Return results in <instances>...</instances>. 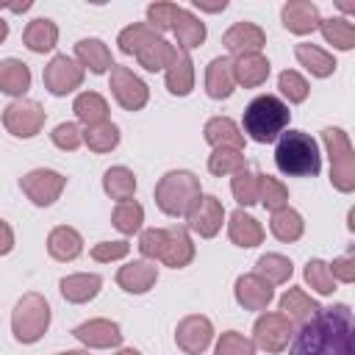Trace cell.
Returning a JSON list of instances; mask_svg holds the SVG:
<instances>
[{
	"instance_id": "obj_12",
	"label": "cell",
	"mask_w": 355,
	"mask_h": 355,
	"mask_svg": "<svg viewBox=\"0 0 355 355\" xmlns=\"http://www.w3.org/2000/svg\"><path fill=\"white\" fill-rule=\"evenodd\" d=\"M214 341V324L208 316L202 313H189L178 322L175 327V344L186 352V355H200L211 347Z\"/></svg>"
},
{
	"instance_id": "obj_26",
	"label": "cell",
	"mask_w": 355,
	"mask_h": 355,
	"mask_svg": "<svg viewBox=\"0 0 355 355\" xmlns=\"http://www.w3.org/2000/svg\"><path fill=\"white\" fill-rule=\"evenodd\" d=\"M164 80H166L169 94H175V97L191 94V89H194V61H191V55H189L186 50L178 47L175 61H172V64L166 67V72H164Z\"/></svg>"
},
{
	"instance_id": "obj_19",
	"label": "cell",
	"mask_w": 355,
	"mask_h": 355,
	"mask_svg": "<svg viewBox=\"0 0 355 355\" xmlns=\"http://www.w3.org/2000/svg\"><path fill=\"white\" fill-rule=\"evenodd\" d=\"M158 280V266L153 261H130L125 266H119L116 272V286L128 294H147Z\"/></svg>"
},
{
	"instance_id": "obj_28",
	"label": "cell",
	"mask_w": 355,
	"mask_h": 355,
	"mask_svg": "<svg viewBox=\"0 0 355 355\" xmlns=\"http://www.w3.org/2000/svg\"><path fill=\"white\" fill-rule=\"evenodd\" d=\"M294 58L300 61V67H305L313 78H330L336 72V55L322 50L319 44H311V42H300L294 44Z\"/></svg>"
},
{
	"instance_id": "obj_49",
	"label": "cell",
	"mask_w": 355,
	"mask_h": 355,
	"mask_svg": "<svg viewBox=\"0 0 355 355\" xmlns=\"http://www.w3.org/2000/svg\"><path fill=\"white\" fill-rule=\"evenodd\" d=\"M50 139H53V144H55L58 150L75 153V150L83 144V130L78 128V122H61V125L53 128Z\"/></svg>"
},
{
	"instance_id": "obj_3",
	"label": "cell",
	"mask_w": 355,
	"mask_h": 355,
	"mask_svg": "<svg viewBox=\"0 0 355 355\" xmlns=\"http://www.w3.org/2000/svg\"><path fill=\"white\" fill-rule=\"evenodd\" d=\"M275 164L288 178H313L322 169V153L311 133L283 130L275 147Z\"/></svg>"
},
{
	"instance_id": "obj_24",
	"label": "cell",
	"mask_w": 355,
	"mask_h": 355,
	"mask_svg": "<svg viewBox=\"0 0 355 355\" xmlns=\"http://www.w3.org/2000/svg\"><path fill=\"white\" fill-rule=\"evenodd\" d=\"M269 58L263 53H247V55H236L233 58V78L239 86L244 89H255L263 86L269 78Z\"/></svg>"
},
{
	"instance_id": "obj_5",
	"label": "cell",
	"mask_w": 355,
	"mask_h": 355,
	"mask_svg": "<svg viewBox=\"0 0 355 355\" xmlns=\"http://www.w3.org/2000/svg\"><path fill=\"white\" fill-rule=\"evenodd\" d=\"M50 327V302L39 291H28L11 311V333L19 344H36Z\"/></svg>"
},
{
	"instance_id": "obj_18",
	"label": "cell",
	"mask_w": 355,
	"mask_h": 355,
	"mask_svg": "<svg viewBox=\"0 0 355 355\" xmlns=\"http://www.w3.org/2000/svg\"><path fill=\"white\" fill-rule=\"evenodd\" d=\"M280 19H283V28L288 33H297V36H308L319 28L322 17H319V8L316 3L311 0H288L280 11Z\"/></svg>"
},
{
	"instance_id": "obj_37",
	"label": "cell",
	"mask_w": 355,
	"mask_h": 355,
	"mask_svg": "<svg viewBox=\"0 0 355 355\" xmlns=\"http://www.w3.org/2000/svg\"><path fill=\"white\" fill-rule=\"evenodd\" d=\"M244 169H247L244 150H236V147H216V150L208 155V172L216 175V178L236 175V172H244Z\"/></svg>"
},
{
	"instance_id": "obj_52",
	"label": "cell",
	"mask_w": 355,
	"mask_h": 355,
	"mask_svg": "<svg viewBox=\"0 0 355 355\" xmlns=\"http://www.w3.org/2000/svg\"><path fill=\"white\" fill-rule=\"evenodd\" d=\"M327 266H330V275L336 283H355V255L352 252L333 258V263H327Z\"/></svg>"
},
{
	"instance_id": "obj_33",
	"label": "cell",
	"mask_w": 355,
	"mask_h": 355,
	"mask_svg": "<svg viewBox=\"0 0 355 355\" xmlns=\"http://www.w3.org/2000/svg\"><path fill=\"white\" fill-rule=\"evenodd\" d=\"M269 230H272V236H275L277 241L291 244V241H297V239L305 233V219H302L300 211H294L291 205H286V208H280V211H272Z\"/></svg>"
},
{
	"instance_id": "obj_25",
	"label": "cell",
	"mask_w": 355,
	"mask_h": 355,
	"mask_svg": "<svg viewBox=\"0 0 355 355\" xmlns=\"http://www.w3.org/2000/svg\"><path fill=\"white\" fill-rule=\"evenodd\" d=\"M47 252H50V258L69 263L83 252V236L69 225H58L47 233Z\"/></svg>"
},
{
	"instance_id": "obj_16",
	"label": "cell",
	"mask_w": 355,
	"mask_h": 355,
	"mask_svg": "<svg viewBox=\"0 0 355 355\" xmlns=\"http://www.w3.org/2000/svg\"><path fill=\"white\" fill-rule=\"evenodd\" d=\"M222 44H225L227 53H233V55L261 53L263 44H266V33H263V28L255 25V22H233V25L225 31Z\"/></svg>"
},
{
	"instance_id": "obj_45",
	"label": "cell",
	"mask_w": 355,
	"mask_h": 355,
	"mask_svg": "<svg viewBox=\"0 0 355 355\" xmlns=\"http://www.w3.org/2000/svg\"><path fill=\"white\" fill-rule=\"evenodd\" d=\"M277 89H280V94L288 100V103H305L308 100V94H311V86H308V80L300 75V72H294V69H283L280 75H277Z\"/></svg>"
},
{
	"instance_id": "obj_39",
	"label": "cell",
	"mask_w": 355,
	"mask_h": 355,
	"mask_svg": "<svg viewBox=\"0 0 355 355\" xmlns=\"http://www.w3.org/2000/svg\"><path fill=\"white\" fill-rule=\"evenodd\" d=\"M155 39H161V33H155L147 22H133V25H128V28L119 31L116 44H119V50H122L125 55H136L139 50H144V47H147L150 42H155Z\"/></svg>"
},
{
	"instance_id": "obj_9",
	"label": "cell",
	"mask_w": 355,
	"mask_h": 355,
	"mask_svg": "<svg viewBox=\"0 0 355 355\" xmlns=\"http://www.w3.org/2000/svg\"><path fill=\"white\" fill-rule=\"evenodd\" d=\"M42 80H44V89L53 97H67V94H72L75 89L83 86V67L75 58L58 53L47 61V67L42 72Z\"/></svg>"
},
{
	"instance_id": "obj_31",
	"label": "cell",
	"mask_w": 355,
	"mask_h": 355,
	"mask_svg": "<svg viewBox=\"0 0 355 355\" xmlns=\"http://www.w3.org/2000/svg\"><path fill=\"white\" fill-rule=\"evenodd\" d=\"M172 33H175V39H178V47L189 53V50H194V47H200V44L205 42L208 28H205V22H202L194 11L180 8V14H178V19H175V25H172Z\"/></svg>"
},
{
	"instance_id": "obj_17",
	"label": "cell",
	"mask_w": 355,
	"mask_h": 355,
	"mask_svg": "<svg viewBox=\"0 0 355 355\" xmlns=\"http://www.w3.org/2000/svg\"><path fill=\"white\" fill-rule=\"evenodd\" d=\"M194 241L189 236V227L183 225H172L166 227V241H164V250H161V263L164 266H172V269H183L194 261Z\"/></svg>"
},
{
	"instance_id": "obj_46",
	"label": "cell",
	"mask_w": 355,
	"mask_h": 355,
	"mask_svg": "<svg viewBox=\"0 0 355 355\" xmlns=\"http://www.w3.org/2000/svg\"><path fill=\"white\" fill-rule=\"evenodd\" d=\"M230 191H233V197H236V202H239L241 208L255 205V202H258V175L250 172V169L236 172L233 180H230Z\"/></svg>"
},
{
	"instance_id": "obj_22",
	"label": "cell",
	"mask_w": 355,
	"mask_h": 355,
	"mask_svg": "<svg viewBox=\"0 0 355 355\" xmlns=\"http://www.w3.org/2000/svg\"><path fill=\"white\" fill-rule=\"evenodd\" d=\"M75 61L83 67V72L89 69L92 75H105V72H111V67H114L108 44H105L103 39H94V36L80 39V42L75 44Z\"/></svg>"
},
{
	"instance_id": "obj_15",
	"label": "cell",
	"mask_w": 355,
	"mask_h": 355,
	"mask_svg": "<svg viewBox=\"0 0 355 355\" xmlns=\"http://www.w3.org/2000/svg\"><path fill=\"white\" fill-rule=\"evenodd\" d=\"M72 336L86 347V349H111L122 344V327L114 319H89L80 322Z\"/></svg>"
},
{
	"instance_id": "obj_10",
	"label": "cell",
	"mask_w": 355,
	"mask_h": 355,
	"mask_svg": "<svg viewBox=\"0 0 355 355\" xmlns=\"http://www.w3.org/2000/svg\"><path fill=\"white\" fill-rule=\"evenodd\" d=\"M108 89L114 94V100L125 108V111H141L150 100V89L147 83L128 67L122 64H114L111 67V80H108Z\"/></svg>"
},
{
	"instance_id": "obj_2",
	"label": "cell",
	"mask_w": 355,
	"mask_h": 355,
	"mask_svg": "<svg viewBox=\"0 0 355 355\" xmlns=\"http://www.w3.org/2000/svg\"><path fill=\"white\" fill-rule=\"evenodd\" d=\"M288 119H291V111H288L286 100H280L277 94H258L244 108L241 130L252 141L269 144V141H275L288 128Z\"/></svg>"
},
{
	"instance_id": "obj_34",
	"label": "cell",
	"mask_w": 355,
	"mask_h": 355,
	"mask_svg": "<svg viewBox=\"0 0 355 355\" xmlns=\"http://www.w3.org/2000/svg\"><path fill=\"white\" fill-rule=\"evenodd\" d=\"M72 111L78 116V122H83L86 128L89 125H100V122H108V103L100 92H80L72 103Z\"/></svg>"
},
{
	"instance_id": "obj_4",
	"label": "cell",
	"mask_w": 355,
	"mask_h": 355,
	"mask_svg": "<svg viewBox=\"0 0 355 355\" xmlns=\"http://www.w3.org/2000/svg\"><path fill=\"white\" fill-rule=\"evenodd\" d=\"M200 194H202L200 178L189 169H172L155 183V205L172 219L189 216Z\"/></svg>"
},
{
	"instance_id": "obj_40",
	"label": "cell",
	"mask_w": 355,
	"mask_h": 355,
	"mask_svg": "<svg viewBox=\"0 0 355 355\" xmlns=\"http://www.w3.org/2000/svg\"><path fill=\"white\" fill-rule=\"evenodd\" d=\"M255 272H258L266 283L280 286V283H288V277L294 275V263H291L286 255H280V252H266V255L258 258Z\"/></svg>"
},
{
	"instance_id": "obj_30",
	"label": "cell",
	"mask_w": 355,
	"mask_h": 355,
	"mask_svg": "<svg viewBox=\"0 0 355 355\" xmlns=\"http://www.w3.org/2000/svg\"><path fill=\"white\" fill-rule=\"evenodd\" d=\"M202 136L205 141L216 150V147H236V150H244V133L241 128L230 119V116H211L202 128Z\"/></svg>"
},
{
	"instance_id": "obj_11",
	"label": "cell",
	"mask_w": 355,
	"mask_h": 355,
	"mask_svg": "<svg viewBox=\"0 0 355 355\" xmlns=\"http://www.w3.org/2000/svg\"><path fill=\"white\" fill-rule=\"evenodd\" d=\"M64 186H67V178H64L61 172H55V169H44V166L31 169L28 175L19 178V189H22V194H25L33 205H39V208L53 205V202L61 197Z\"/></svg>"
},
{
	"instance_id": "obj_35",
	"label": "cell",
	"mask_w": 355,
	"mask_h": 355,
	"mask_svg": "<svg viewBox=\"0 0 355 355\" xmlns=\"http://www.w3.org/2000/svg\"><path fill=\"white\" fill-rule=\"evenodd\" d=\"M136 175L128 169V166H111V169H105V175H103V191L111 197V200H116V202H125V200H133V194H136Z\"/></svg>"
},
{
	"instance_id": "obj_48",
	"label": "cell",
	"mask_w": 355,
	"mask_h": 355,
	"mask_svg": "<svg viewBox=\"0 0 355 355\" xmlns=\"http://www.w3.org/2000/svg\"><path fill=\"white\" fill-rule=\"evenodd\" d=\"M178 14H180V6H178V3H150V6H147V25H150L155 33L172 31Z\"/></svg>"
},
{
	"instance_id": "obj_55",
	"label": "cell",
	"mask_w": 355,
	"mask_h": 355,
	"mask_svg": "<svg viewBox=\"0 0 355 355\" xmlns=\"http://www.w3.org/2000/svg\"><path fill=\"white\" fill-rule=\"evenodd\" d=\"M3 8H8V11H14V14H19V11H28L33 3L31 0H22V3H0Z\"/></svg>"
},
{
	"instance_id": "obj_23",
	"label": "cell",
	"mask_w": 355,
	"mask_h": 355,
	"mask_svg": "<svg viewBox=\"0 0 355 355\" xmlns=\"http://www.w3.org/2000/svg\"><path fill=\"white\" fill-rule=\"evenodd\" d=\"M227 239L236 247L250 250V247H258L263 241V227H261V222L252 214H247L244 208H236L227 216Z\"/></svg>"
},
{
	"instance_id": "obj_50",
	"label": "cell",
	"mask_w": 355,
	"mask_h": 355,
	"mask_svg": "<svg viewBox=\"0 0 355 355\" xmlns=\"http://www.w3.org/2000/svg\"><path fill=\"white\" fill-rule=\"evenodd\" d=\"M164 241H166V227H147V230H141V236H139V252H141V258L155 263L161 258Z\"/></svg>"
},
{
	"instance_id": "obj_7",
	"label": "cell",
	"mask_w": 355,
	"mask_h": 355,
	"mask_svg": "<svg viewBox=\"0 0 355 355\" xmlns=\"http://www.w3.org/2000/svg\"><path fill=\"white\" fill-rule=\"evenodd\" d=\"M44 108L42 103L36 100H28V97H19V100H11L6 108H3V128L14 136V139H33L42 128H44Z\"/></svg>"
},
{
	"instance_id": "obj_56",
	"label": "cell",
	"mask_w": 355,
	"mask_h": 355,
	"mask_svg": "<svg viewBox=\"0 0 355 355\" xmlns=\"http://www.w3.org/2000/svg\"><path fill=\"white\" fill-rule=\"evenodd\" d=\"M6 39H8V22H6L3 17H0V44H3Z\"/></svg>"
},
{
	"instance_id": "obj_57",
	"label": "cell",
	"mask_w": 355,
	"mask_h": 355,
	"mask_svg": "<svg viewBox=\"0 0 355 355\" xmlns=\"http://www.w3.org/2000/svg\"><path fill=\"white\" fill-rule=\"evenodd\" d=\"M114 355H141L139 349H133V347H125V349H116Z\"/></svg>"
},
{
	"instance_id": "obj_27",
	"label": "cell",
	"mask_w": 355,
	"mask_h": 355,
	"mask_svg": "<svg viewBox=\"0 0 355 355\" xmlns=\"http://www.w3.org/2000/svg\"><path fill=\"white\" fill-rule=\"evenodd\" d=\"M319 311H322V305H319L311 294H305L302 288H297V286H291V288L280 297V313H283L291 324H305V322L313 319Z\"/></svg>"
},
{
	"instance_id": "obj_47",
	"label": "cell",
	"mask_w": 355,
	"mask_h": 355,
	"mask_svg": "<svg viewBox=\"0 0 355 355\" xmlns=\"http://www.w3.org/2000/svg\"><path fill=\"white\" fill-rule=\"evenodd\" d=\"M214 355H255V344L239 330H225L214 347Z\"/></svg>"
},
{
	"instance_id": "obj_42",
	"label": "cell",
	"mask_w": 355,
	"mask_h": 355,
	"mask_svg": "<svg viewBox=\"0 0 355 355\" xmlns=\"http://www.w3.org/2000/svg\"><path fill=\"white\" fill-rule=\"evenodd\" d=\"M83 144L92 153H111L119 144V128L114 122H100V125H89L83 130Z\"/></svg>"
},
{
	"instance_id": "obj_44",
	"label": "cell",
	"mask_w": 355,
	"mask_h": 355,
	"mask_svg": "<svg viewBox=\"0 0 355 355\" xmlns=\"http://www.w3.org/2000/svg\"><path fill=\"white\" fill-rule=\"evenodd\" d=\"M302 275H305V283H308L316 294L327 297V294H333V291H336V280H333V275H330L327 261H322V258H311V261L305 263Z\"/></svg>"
},
{
	"instance_id": "obj_51",
	"label": "cell",
	"mask_w": 355,
	"mask_h": 355,
	"mask_svg": "<svg viewBox=\"0 0 355 355\" xmlns=\"http://www.w3.org/2000/svg\"><path fill=\"white\" fill-rule=\"evenodd\" d=\"M128 252H130V244H128L125 239H119V241H100V244L92 247V258H94L97 263L122 261V258H128Z\"/></svg>"
},
{
	"instance_id": "obj_1",
	"label": "cell",
	"mask_w": 355,
	"mask_h": 355,
	"mask_svg": "<svg viewBox=\"0 0 355 355\" xmlns=\"http://www.w3.org/2000/svg\"><path fill=\"white\" fill-rule=\"evenodd\" d=\"M288 355H355L349 305L338 302L322 308L313 319L300 324V330L291 336Z\"/></svg>"
},
{
	"instance_id": "obj_38",
	"label": "cell",
	"mask_w": 355,
	"mask_h": 355,
	"mask_svg": "<svg viewBox=\"0 0 355 355\" xmlns=\"http://www.w3.org/2000/svg\"><path fill=\"white\" fill-rule=\"evenodd\" d=\"M319 31L324 36L327 44H333L336 50H352L355 47V25L344 17H330L319 22Z\"/></svg>"
},
{
	"instance_id": "obj_21",
	"label": "cell",
	"mask_w": 355,
	"mask_h": 355,
	"mask_svg": "<svg viewBox=\"0 0 355 355\" xmlns=\"http://www.w3.org/2000/svg\"><path fill=\"white\" fill-rule=\"evenodd\" d=\"M236 89V78H233V58L227 55H216L211 58V64L205 67V94L211 100H227Z\"/></svg>"
},
{
	"instance_id": "obj_29",
	"label": "cell",
	"mask_w": 355,
	"mask_h": 355,
	"mask_svg": "<svg viewBox=\"0 0 355 355\" xmlns=\"http://www.w3.org/2000/svg\"><path fill=\"white\" fill-rule=\"evenodd\" d=\"M22 44L31 50V53H50L55 44H58V25L47 17H36L25 25L22 31Z\"/></svg>"
},
{
	"instance_id": "obj_36",
	"label": "cell",
	"mask_w": 355,
	"mask_h": 355,
	"mask_svg": "<svg viewBox=\"0 0 355 355\" xmlns=\"http://www.w3.org/2000/svg\"><path fill=\"white\" fill-rule=\"evenodd\" d=\"M175 53H178V47L175 44H169L166 39H155V42H150L144 50H139L136 53V61L147 69V72H166V67L175 61Z\"/></svg>"
},
{
	"instance_id": "obj_6",
	"label": "cell",
	"mask_w": 355,
	"mask_h": 355,
	"mask_svg": "<svg viewBox=\"0 0 355 355\" xmlns=\"http://www.w3.org/2000/svg\"><path fill=\"white\" fill-rule=\"evenodd\" d=\"M322 141L330 158V183L341 194L355 191V150L349 144V136L341 128H324Z\"/></svg>"
},
{
	"instance_id": "obj_43",
	"label": "cell",
	"mask_w": 355,
	"mask_h": 355,
	"mask_svg": "<svg viewBox=\"0 0 355 355\" xmlns=\"http://www.w3.org/2000/svg\"><path fill=\"white\" fill-rule=\"evenodd\" d=\"M258 202L266 211H280L288 205V189L272 175H258Z\"/></svg>"
},
{
	"instance_id": "obj_54",
	"label": "cell",
	"mask_w": 355,
	"mask_h": 355,
	"mask_svg": "<svg viewBox=\"0 0 355 355\" xmlns=\"http://www.w3.org/2000/svg\"><path fill=\"white\" fill-rule=\"evenodd\" d=\"M194 8L216 14V11H225V8H227V3H225V0H219V3H202V0H194Z\"/></svg>"
},
{
	"instance_id": "obj_8",
	"label": "cell",
	"mask_w": 355,
	"mask_h": 355,
	"mask_svg": "<svg viewBox=\"0 0 355 355\" xmlns=\"http://www.w3.org/2000/svg\"><path fill=\"white\" fill-rule=\"evenodd\" d=\"M291 336H294V324L280 311H263L252 324V344L272 355L283 352L291 344Z\"/></svg>"
},
{
	"instance_id": "obj_14",
	"label": "cell",
	"mask_w": 355,
	"mask_h": 355,
	"mask_svg": "<svg viewBox=\"0 0 355 355\" xmlns=\"http://www.w3.org/2000/svg\"><path fill=\"white\" fill-rule=\"evenodd\" d=\"M233 297H236V302L244 311H261L263 313L269 308V302L275 300V288L258 272H247V275H239L236 277Z\"/></svg>"
},
{
	"instance_id": "obj_41",
	"label": "cell",
	"mask_w": 355,
	"mask_h": 355,
	"mask_svg": "<svg viewBox=\"0 0 355 355\" xmlns=\"http://www.w3.org/2000/svg\"><path fill=\"white\" fill-rule=\"evenodd\" d=\"M141 222H144V208H141L136 200H125V202H116V205H114L111 225H114L122 236L139 233V230H141Z\"/></svg>"
},
{
	"instance_id": "obj_32",
	"label": "cell",
	"mask_w": 355,
	"mask_h": 355,
	"mask_svg": "<svg viewBox=\"0 0 355 355\" xmlns=\"http://www.w3.org/2000/svg\"><path fill=\"white\" fill-rule=\"evenodd\" d=\"M31 89V69L19 58H3L0 61V92L19 100Z\"/></svg>"
},
{
	"instance_id": "obj_58",
	"label": "cell",
	"mask_w": 355,
	"mask_h": 355,
	"mask_svg": "<svg viewBox=\"0 0 355 355\" xmlns=\"http://www.w3.org/2000/svg\"><path fill=\"white\" fill-rule=\"evenodd\" d=\"M55 355H92L89 349H67V352H55Z\"/></svg>"
},
{
	"instance_id": "obj_20",
	"label": "cell",
	"mask_w": 355,
	"mask_h": 355,
	"mask_svg": "<svg viewBox=\"0 0 355 355\" xmlns=\"http://www.w3.org/2000/svg\"><path fill=\"white\" fill-rule=\"evenodd\" d=\"M103 288V277L94 275V272H75V275H67L58 280V291L67 302L72 305H83V302H92Z\"/></svg>"
},
{
	"instance_id": "obj_13",
	"label": "cell",
	"mask_w": 355,
	"mask_h": 355,
	"mask_svg": "<svg viewBox=\"0 0 355 355\" xmlns=\"http://www.w3.org/2000/svg\"><path fill=\"white\" fill-rule=\"evenodd\" d=\"M186 219H189V230H194L200 239H214L222 230L225 205L214 194H200V200L194 202V208L189 211Z\"/></svg>"
},
{
	"instance_id": "obj_53",
	"label": "cell",
	"mask_w": 355,
	"mask_h": 355,
	"mask_svg": "<svg viewBox=\"0 0 355 355\" xmlns=\"http://www.w3.org/2000/svg\"><path fill=\"white\" fill-rule=\"evenodd\" d=\"M14 250V227L0 216V255H8Z\"/></svg>"
}]
</instances>
